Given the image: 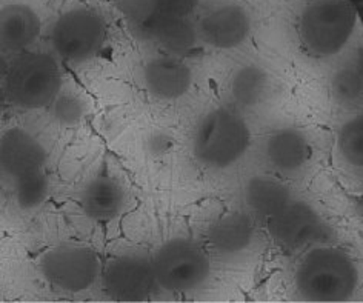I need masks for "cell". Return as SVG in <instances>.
Wrapping results in <instances>:
<instances>
[{"label": "cell", "instance_id": "obj_1", "mask_svg": "<svg viewBox=\"0 0 363 303\" xmlns=\"http://www.w3.org/2000/svg\"><path fill=\"white\" fill-rule=\"evenodd\" d=\"M359 285L356 260L331 243L308 248L294 272L296 291L306 302H347Z\"/></svg>", "mask_w": 363, "mask_h": 303}, {"label": "cell", "instance_id": "obj_2", "mask_svg": "<svg viewBox=\"0 0 363 303\" xmlns=\"http://www.w3.org/2000/svg\"><path fill=\"white\" fill-rule=\"evenodd\" d=\"M251 131L234 109L216 106L206 111L194 128L191 151L197 163L213 171L230 170L247 154Z\"/></svg>", "mask_w": 363, "mask_h": 303}, {"label": "cell", "instance_id": "obj_3", "mask_svg": "<svg viewBox=\"0 0 363 303\" xmlns=\"http://www.w3.org/2000/svg\"><path fill=\"white\" fill-rule=\"evenodd\" d=\"M357 26V11L348 0H311L298 21L303 47L317 57H333L347 47Z\"/></svg>", "mask_w": 363, "mask_h": 303}, {"label": "cell", "instance_id": "obj_4", "mask_svg": "<svg viewBox=\"0 0 363 303\" xmlns=\"http://www.w3.org/2000/svg\"><path fill=\"white\" fill-rule=\"evenodd\" d=\"M6 97L21 109L50 106L62 91V72L52 54L25 51L17 54L6 71Z\"/></svg>", "mask_w": 363, "mask_h": 303}, {"label": "cell", "instance_id": "obj_5", "mask_svg": "<svg viewBox=\"0 0 363 303\" xmlns=\"http://www.w3.org/2000/svg\"><path fill=\"white\" fill-rule=\"evenodd\" d=\"M156 283L163 291L188 294L203 288L211 277V259L188 237H171L152 259Z\"/></svg>", "mask_w": 363, "mask_h": 303}, {"label": "cell", "instance_id": "obj_6", "mask_svg": "<svg viewBox=\"0 0 363 303\" xmlns=\"http://www.w3.org/2000/svg\"><path fill=\"white\" fill-rule=\"evenodd\" d=\"M106 23L91 8L77 6L62 13L52 22L48 38L54 54L62 60L84 63L101 51L105 42Z\"/></svg>", "mask_w": 363, "mask_h": 303}, {"label": "cell", "instance_id": "obj_7", "mask_svg": "<svg viewBox=\"0 0 363 303\" xmlns=\"http://www.w3.org/2000/svg\"><path fill=\"white\" fill-rule=\"evenodd\" d=\"M40 272L51 287L79 294L94 287L102 263L93 248L65 243L51 248L40 259Z\"/></svg>", "mask_w": 363, "mask_h": 303}, {"label": "cell", "instance_id": "obj_8", "mask_svg": "<svg viewBox=\"0 0 363 303\" xmlns=\"http://www.w3.org/2000/svg\"><path fill=\"white\" fill-rule=\"evenodd\" d=\"M267 228L272 241L286 251L330 243L333 238L331 226L319 211L296 197L267 220Z\"/></svg>", "mask_w": 363, "mask_h": 303}, {"label": "cell", "instance_id": "obj_9", "mask_svg": "<svg viewBox=\"0 0 363 303\" xmlns=\"http://www.w3.org/2000/svg\"><path fill=\"white\" fill-rule=\"evenodd\" d=\"M102 274L106 296L116 302H142L157 285L152 259L142 254L114 257Z\"/></svg>", "mask_w": 363, "mask_h": 303}, {"label": "cell", "instance_id": "obj_10", "mask_svg": "<svg viewBox=\"0 0 363 303\" xmlns=\"http://www.w3.org/2000/svg\"><path fill=\"white\" fill-rule=\"evenodd\" d=\"M252 28L250 11L240 4L211 8L197 23L199 39L214 50H234L248 40Z\"/></svg>", "mask_w": 363, "mask_h": 303}, {"label": "cell", "instance_id": "obj_11", "mask_svg": "<svg viewBox=\"0 0 363 303\" xmlns=\"http://www.w3.org/2000/svg\"><path fill=\"white\" fill-rule=\"evenodd\" d=\"M257 245V231L250 214L233 211L219 217L208 229V246L223 262H239Z\"/></svg>", "mask_w": 363, "mask_h": 303}, {"label": "cell", "instance_id": "obj_12", "mask_svg": "<svg viewBox=\"0 0 363 303\" xmlns=\"http://www.w3.org/2000/svg\"><path fill=\"white\" fill-rule=\"evenodd\" d=\"M0 167L4 176L13 185L34 174L47 171V153L33 134L22 128H10L0 139Z\"/></svg>", "mask_w": 363, "mask_h": 303}, {"label": "cell", "instance_id": "obj_13", "mask_svg": "<svg viewBox=\"0 0 363 303\" xmlns=\"http://www.w3.org/2000/svg\"><path fill=\"white\" fill-rule=\"evenodd\" d=\"M143 84L148 93L159 100L184 97L193 87V71L177 56H160L145 63Z\"/></svg>", "mask_w": 363, "mask_h": 303}, {"label": "cell", "instance_id": "obj_14", "mask_svg": "<svg viewBox=\"0 0 363 303\" xmlns=\"http://www.w3.org/2000/svg\"><path fill=\"white\" fill-rule=\"evenodd\" d=\"M263 154L272 170L284 176H294L310 160L311 146L303 131L297 128H282L268 137Z\"/></svg>", "mask_w": 363, "mask_h": 303}, {"label": "cell", "instance_id": "obj_15", "mask_svg": "<svg viewBox=\"0 0 363 303\" xmlns=\"http://www.w3.org/2000/svg\"><path fill=\"white\" fill-rule=\"evenodd\" d=\"M42 21L34 8L8 4L0 11V45L6 53H25L39 39Z\"/></svg>", "mask_w": 363, "mask_h": 303}, {"label": "cell", "instance_id": "obj_16", "mask_svg": "<svg viewBox=\"0 0 363 303\" xmlns=\"http://www.w3.org/2000/svg\"><path fill=\"white\" fill-rule=\"evenodd\" d=\"M126 205L125 189L119 182L97 176L91 179L80 194L82 211L96 222L106 224L122 214Z\"/></svg>", "mask_w": 363, "mask_h": 303}, {"label": "cell", "instance_id": "obj_17", "mask_svg": "<svg viewBox=\"0 0 363 303\" xmlns=\"http://www.w3.org/2000/svg\"><path fill=\"white\" fill-rule=\"evenodd\" d=\"M147 39L167 50L171 56H182L196 48L199 39L197 25L194 26L188 17L159 16L142 33Z\"/></svg>", "mask_w": 363, "mask_h": 303}, {"label": "cell", "instance_id": "obj_18", "mask_svg": "<svg viewBox=\"0 0 363 303\" xmlns=\"http://www.w3.org/2000/svg\"><path fill=\"white\" fill-rule=\"evenodd\" d=\"M247 206L254 214L268 220L294 199L282 180L269 176H254L243 188Z\"/></svg>", "mask_w": 363, "mask_h": 303}, {"label": "cell", "instance_id": "obj_19", "mask_svg": "<svg viewBox=\"0 0 363 303\" xmlns=\"http://www.w3.org/2000/svg\"><path fill=\"white\" fill-rule=\"evenodd\" d=\"M228 89L233 102L239 108H256L269 94V76L262 67L248 63L233 72Z\"/></svg>", "mask_w": 363, "mask_h": 303}, {"label": "cell", "instance_id": "obj_20", "mask_svg": "<svg viewBox=\"0 0 363 303\" xmlns=\"http://www.w3.org/2000/svg\"><path fill=\"white\" fill-rule=\"evenodd\" d=\"M330 91L334 102L345 108H356L363 102V76L356 63L335 70L330 79Z\"/></svg>", "mask_w": 363, "mask_h": 303}, {"label": "cell", "instance_id": "obj_21", "mask_svg": "<svg viewBox=\"0 0 363 303\" xmlns=\"http://www.w3.org/2000/svg\"><path fill=\"white\" fill-rule=\"evenodd\" d=\"M337 150L351 168L363 170V113L345 121L337 134Z\"/></svg>", "mask_w": 363, "mask_h": 303}, {"label": "cell", "instance_id": "obj_22", "mask_svg": "<svg viewBox=\"0 0 363 303\" xmlns=\"http://www.w3.org/2000/svg\"><path fill=\"white\" fill-rule=\"evenodd\" d=\"M17 206L23 211L40 208L50 194V179L47 171L16 182L11 185Z\"/></svg>", "mask_w": 363, "mask_h": 303}, {"label": "cell", "instance_id": "obj_23", "mask_svg": "<svg viewBox=\"0 0 363 303\" xmlns=\"http://www.w3.org/2000/svg\"><path fill=\"white\" fill-rule=\"evenodd\" d=\"M114 4L125 19L135 30H139V33L160 16L159 0H114Z\"/></svg>", "mask_w": 363, "mask_h": 303}, {"label": "cell", "instance_id": "obj_24", "mask_svg": "<svg viewBox=\"0 0 363 303\" xmlns=\"http://www.w3.org/2000/svg\"><path fill=\"white\" fill-rule=\"evenodd\" d=\"M51 106L52 119L63 126H72L84 121L86 113L85 102L77 94L62 93L54 99Z\"/></svg>", "mask_w": 363, "mask_h": 303}, {"label": "cell", "instance_id": "obj_25", "mask_svg": "<svg viewBox=\"0 0 363 303\" xmlns=\"http://www.w3.org/2000/svg\"><path fill=\"white\" fill-rule=\"evenodd\" d=\"M160 14L168 17H188L194 13L201 0H159Z\"/></svg>", "mask_w": 363, "mask_h": 303}, {"label": "cell", "instance_id": "obj_26", "mask_svg": "<svg viewBox=\"0 0 363 303\" xmlns=\"http://www.w3.org/2000/svg\"><path fill=\"white\" fill-rule=\"evenodd\" d=\"M354 63H356V67H357V70L360 71V75L363 76V53L360 54V56L356 59V62H354Z\"/></svg>", "mask_w": 363, "mask_h": 303}]
</instances>
